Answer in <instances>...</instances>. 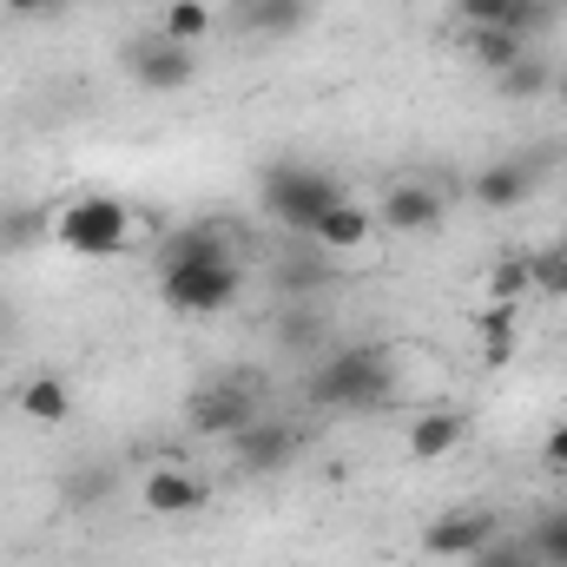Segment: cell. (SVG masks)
<instances>
[{
    "mask_svg": "<svg viewBox=\"0 0 567 567\" xmlns=\"http://www.w3.org/2000/svg\"><path fill=\"white\" fill-rule=\"evenodd\" d=\"M245 290V265L231 258V231L225 225H185L172 245H165V265H158V297L165 310L178 317H218L231 310Z\"/></svg>",
    "mask_w": 567,
    "mask_h": 567,
    "instance_id": "6da1fadb",
    "label": "cell"
},
{
    "mask_svg": "<svg viewBox=\"0 0 567 567\" xmlns=\"http://www.w3.org/2000/svg\"><path fill=\"white\" fill-rule=\"evenodd\" d=\"M47 238L73 258H120V251L145 245V212L113 192H73L47 212Z\"/></svg>",
    "mask_w": 567,
    "mask_h": 567,
    "instance_id": "7a4b0ae2",
    "label": "cell"
},
{
    "mask_svg": "<svg viewBox=\"0 0 567 567\" xmlns=\"http://www.w3.org/2000/svg\"><path fill=\"white\" fill-rule=\"evenodd\" d=\"M396 396V350L390 343H337L317 370H310V403L317 410H383Z\"/></svg>",
    "mask_w": 567,
    "mask_h": 567,
    "instance_id": "3957f363",
    "label": "cell"
},
{
    "mask_svg": "<svg viewBox=\"0 0 567 567\" xmlns=\"http://www.w3.org/2000/svg\"><path fill=\"white\" fill-rule=\"evenodd\" d=\"M258 198H265V218H271V225L297 231V238H310L317 218L343 198V185H337L330 172H317V165H271L265 185H258Z\"/></svg>",
    "mask_w": 567,
    "mask_h": 567,
    "instance_id": "277c9868",
    "label": "cell"
},
{
    "mask_svg": "<svg viewBox=\"0 0 567 567\" xmlns=\"http://www.w3.org/2000/svg\"><path fill=\"white\" fill-rule=\"evenodd\" d=\"M133 502H140V515H152V522H192V515L212 508V482L192 462L165 455V462H152L140 482H133Z\"/></svg>",
    "mask_w": 567,
    "mask_h": 567,
    "instance_id": "5b68a950",
    "label": "cell"
},
{
    "mask_svg": "<svg viewBox=\"0 0 567 567\" xmlns=\"http://www.w3.org/2000/svg\"><path fill=\"white\" fill-rule=\"evenodd\" d=\"M251 423H258V390L251 383H205L185 403V429L205 435V442H238Z\"/></svg>",
    "mask_w": 567,
    "mask_h": 567,
    "instance_id": "8992f818",
    "label": "cell"
},
{
    "mask_svg": "<svg viewBox=\"0 0 567 567\" xmlns=\"http://www.w3.org/2000/svg\"><path fill=\"white\" fill-rule=\"evenodd\" d=\"M442 212H449V192L429 185V178H390L383 198H377V225L396 231V238H423V231H435Z\"/></svg>",
    "mask_w": 567,
    "mask_h": 567,
    "instance_id": "52a82bcc",
    "label": "cell"
},
{
    "mask_svg": "<svg viewBox=\"0 0 567 567\" xmlns=\"http://www.w3.org/2000/svg\"><path fill=\"white\" fill-rule=\"evenodd\" d=\"M495 535H502V515L495 508H442L423 528V555L429 561H475Z\"/></svg>",
    "mask_w": 567,
    "mask_h": 567,
    "instance_id": "ba28073f",
    "label": "cell"
},
{
    "mask_svg": "<svg viewBox=\"0 0 567 567\" xmlns=\"http://www.w3.org/2000/svg\"><path fill=\"white\" fill-rule=\"evenodd\" d=\"M126 73H133V86H145V93H185L198 80V60H192V47L165 40V33H145V40L126 47Z\"/></svg>",
    "mask_w": 567,
    "mask_h": 567,
    "instance_id": "9c48e42d",
    "label": "cell"
},
{
    "mask_svg": "<svg viewBox=\"0 0 567 567\" xmlns=\"http://www.w3.org/2000/svg\"><path fill=\"white\" fill-rule=\"evenodd\" d=\"M377 238H383L377 205H363V198H350V192H343V198L317 218V231H310V245H317L323 258H363Z\"/></svg>",
    "mask_w": 567,
    "mask_h": 567,
    "instance_id": "30bf717a",
    "label": "cell"
},
{
    "mask_svg": "<svg viewBox=\"0 0 567 567\" xmlns=\"http://www.w3.org/2000/svg\"><path fill=\"white\" fill-rule=\"evenodd\" d=\"M555 13H561V0H455L462 27H502V33H522V40L555 27Z\"/></svg>",
    "mask_w": 567,
    "mask_h": 567,
    "instance_id": "8fae6325",
    "label": "cell"
},
{
    "mask_svg": "<svg viewBox=\"0 0 567 567\" xmlns=\"http://www.w3.org/2000/svg\"><path fill=\"white\" fill-rule=\"evenodd\" d=\"M13 410L33 429H66L73 423V383L53 377V370H40V377H27V383L13 390Z\"/></svg>",
    "mask_w": 567,
    "mask_h": 567,
    "instance_id": "7c38bea8",
    "label": "cell"
},
{
    "mask_svg": "<svg viewBox=\"0 0 567 567\" xmlns=\"http://www.w3.org/2000/svg\"><path fill=\"white\" fill-rule=\"evenodd\" d=\"M462 435H468V416L435 403V410H423L416 423L403 429V449H410V462H442V455L462 449Z\"/></svg>",
    "mask_w": 567,
    "mask_h": 567,
    "instance_id": "4fadbf2b",
    "label": "cell"
},
{
    "mask_svg": "<svg viewBox=\"0 0 567 567\" xmlns=\"http://www.w3.org/2000/svg\"><path fill=\"white\" fill-rule=\"evenodd\" d=\"M297 449H303V435L284 429V423H265V416L231 442V455H238L251 475H271V468H284V462H297Z\"/></svg>",
    "mask_w": 567,
    "mask_h": 567,
    "instance_id": "5bb4252c",
    "label": "cell"
},
{
    "mask_svg": "<svg viewBox=\"0 0 567 567\" xmlns=\"http://www.w3.org/2000/svg\"><path fill=\"white\" fill-rule=\"evenodd\" d=\"M468 192H475V205H488V212H515V205L535 192V172H528L522 158H502V165H482Z\"/></svg>",
    "mask_w": 567,
    "mask_h": 567,
    "instance_id": "9a60e30c",
    "label": "cell"
},
{
    "mask_svg": "<svg viewBox=\"0 0 567 567\" xmlns=\"http://www.w3.org/2000/svg\"><path fill=\"white\" fill-rule=\"evenodd\" d=\"M462 47H468V60H475L482 73H495V80L528 60V40H522V33H502V27H462Z\"/></svg>",
    "mask_w": 567,
    "mask_h": 567,
    "instance_id": "2e32d148",
    "label": "cell"
},
{
    "mask_svg": "<svg viewBox=\"0 0 567 567\" xmlns=\"http://www.w3.org/2000/svg\"><path fill=\"white\" fill-rule=\"evenodd\" d=\"M231 20L245 33H258V40H284V33H297L310 20V0H238Z\"/></svg>",
    "mask_w": 567,
    "mask_h": 567,
    "instance_id": "e0dca14e",
    "label": "cell"
},
{
    "mask_svg": "<svg viewBox=\"0 0 567 567\" xmlns=\"http://www.w3.org/2000/svg\"><path fill=\"white\" fill-rule=\"evenodd\" d=\"M475 337H482V363H488V370L515 363V350H522V310H508V303H488V310L475 317Z\"/></svg>",
    "mask_w": 567,
    "mask_h": 567,
    "instance_id": "ac0fdd59",
    "label": "cell"
},
{
    "mask_svg": "<svg viewBox=\"0 0 567 567\" xmlns=\"http://www.w3.org/2000/svg\"><path fill=\"white\" fill-rule=\"evenodd\" d=\"M482 297H488V303H508V310H522V303L535 297V271H528V251H508V258H495V265L482 271Z\"/></svg>",
    "mask_w": 567,
    "mask_h": 567,
    "instance_id": "d6986e66",
    "label": "cell"
},
{
    "mask_svg": "<svg viewBox=\"0 0 567 567\" xmlns=\"http://www.w3.org/2000/svg\"><path fill=\"white\" fill-rule=\"evenodd\" d=\"M212 27H218V13L205 0H165V13H158V33L178 40V47H198Z\"/></svg>",
    "mask_w": 567,
    "mask_h": 567,
    "instance_id": "ffe728a7",
    "label": "cell"
},
{
    "mask_svg": "<svg viewBox=\"0 0 567 567\" xmlns=\"http://www.w3.org/2000/svg\"><path fill=\"white\" fill-rule=\"evenodd\" d=\"M535 271V297H567V238H555L548 251H528Z\"/></svg>",
    "mask_w": 567,
    "mask_h": 567,
    "instance_id": "44dd1931",
    "label": "cell"
},
{
    "mask_svg": "<svg viewBox=\"0 0 567 567\" xmlns=\"http://www.w3.org/2000/svg\"><path fill=\"white\" fill-rule=\"evenodd\" d=\"M468 567H548V561H542V548H535V542L495 535V542H488V548H482V555H475Z\"/></svg>",
    "mask_w": 567,
    "mask_h": 567,
    "instance_id": "7402d4cb",
    "label": "cell"
},
{
    "mask_svg": "<svg viewBox=\"0 0 567 567\" xmlns=\"http://www.w3.org/2000/svg\"><path fill=\"white\" fill-rule=\"evenodd\" d=\"M317 337H323V317H317V310H303V303L278 310V343H290V350H317Z\"/></svg>",
    "mask_w": 567,
    "mask_h": 567,
    "instance_id": "603a6c76",
    "label": "cell"
},
{
    "mask_svg": "<svg viewBox=\"0 0 567 567\" xmlns=\"http://www.w3.org/2000/svg\"><path fill=\"white\" fill-rule=\"evenodd\" d=\"M495 86H502L508 100H535V93H555V73H548L542 60H522V66H508Z\"/></svg>",
    "mask_w": 567,
    "mask_h": 567,
    "instance_id": "cb8c5ba5",
    "label": "cell"
},
{
    "mask_svg": "<svg viewBox=\"0 0 567 567\" xmlns=\"http://www.w3.org/2000/svg\"><path fill=\"white\" fill-rule=\"evenodd\" d=\"M528 542L542 548V561H548V567H567V508H555V515H542V528H535Z\"/></svg>",
    "mask_w": 567,
    "mask_h": 567,
    "instance_id": "d4e9b609",
    "label": "cell"
},
{
    "mask_svg": "<svg viewBox=\"0 0 567 567\" xmlns=\"http://www.w3.org/2000/svg\"><path fill=\"white\" fill-rule=\"evenodd\" d=\"M113 482H120L113 468H80V475H66V502H73V508H93V502H106Z\"/></svg>",
    "mask_w": 567,
    "mask_h": 567,
    "instance_id": "484cf974",
    "label": "cell"
},
{
    "mask_svg": "<svg viewBox=\"0 0 567 567\" xmlns=\"http://www.w3.org/2000/svg\"><path fill=\"white\" fill-rule=\"evenodd\" d=\"M542 462H548V475H567V416L548 423V435H542Z\"/></svg>",
    "mask_w": 567,
    "mask_h": 567,
    "instance_id": "4316f807",
    "label": "cell"
},
{
    "mask_svg": "<svg viewBox=\"0 0 567 567\" xmlns=\"http://www.w3.org/2000/svg\"><path fill=\"white\" fill-rule=\"evenodd\" d=\"M0 7H7V13H20V20H40V13H53L60 0H0Z\"/></svg>",
    "mask_w": 567,
    "mask_h": 567,
    "instance_id": "83f0119b",
    "label": "cell"
},
{
    "mask_svg": "<svg viewBox=\"0 0 567 567\" xmlns=\"http://www.w3.org/2000/svg\"><path fill=\"white\" fill-rule=\"evenodd\" d=\"M555 100H561V106H567V66H561V73H555Z\"/></svg>",
    "mask_w": 567,
    "mask_h": 567,
    "instance_id": "f1b7e54d",
    "label": "cell"
},
{
    "mask_svg": "<svg viewBox=\"0 0 567 567\" xmlns=\"http://www.w3.org/2000/svg\"><path fill=\"white\" fill-rule=\"evenodd\" d=\"M561 238H567V231H561Z\"/></svg>",
    "mask_w": 567,
    "mask_h": 567,
    "instance_id": "f546056e",
    "label": "cell"
}]
</instances>
